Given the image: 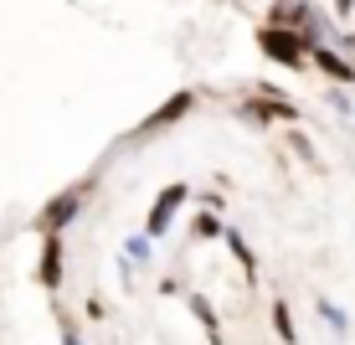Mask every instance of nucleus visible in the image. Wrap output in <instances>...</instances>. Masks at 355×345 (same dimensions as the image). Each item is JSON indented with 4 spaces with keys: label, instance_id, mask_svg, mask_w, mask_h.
<instances>
[{
    "label": "nucleus",
    "instance_id": "1",
    "mask_svg": "<svg viewBox=\"0 0 355 345\" xmlns=\"http://www.w3.org/2000/svg\"><path fill=\"white\" fill-rule=\"evenodd\" d=\"M258 47H263V57H273V62H284V67H304V31H288V26H263L258 31Z\"/></svg>",
    "mask_w": 355,
    "mask_h": 345
},
{
    "label": "nucleus",
    "instance_id": "2",
    "mask_svg": "<svg viewBox=\"0 0 355 345\" xmlns=\"http://www.w3.org/2000/svg\"><path fill=\"white\" fill-rule=\"evenodd\" d=\"M191 108H196V93H186V88H180V93H170V98H165V103H160V108H155V114H150V119H144V124H139V129H134V134H129V144H134V140H144V134H160L165 124H175V119H186V114H191Z\"/></svg>",
    "mask_w": 355,
    "mask_h": 345
},
{
    "label": "nucleus",
    "instance_id": "3",
    "mask_svg": "<svg viewBox=\"0 0 355 345\" xmlns=\"http://www.w3.org/2000/svg\"><path fill=\"white\" fill-rule=\"evenodd\" d=\"M42 289H62V232H46L42 242V268H36Z\"/></svg>",
    "mask_w": 355,
    "mask_h": 345
},
{
    "label": "nucleus",
    "instance_id": "4",
    "mask_svg": "<svg viewBox=\"0 0 355 345\" xmlns=\"http://www.w3.org/2000/svg\"><path fill=\"white\" fill-rule=\"evenodd\" d=\"M186 186H165L160 196H155V212H150V221H144V232H150V237H160V232L170 227V217H175V206L186 201Z\"/></svg>",
    "mask_w": 355,
    "mask_h": 345
},
{
    "label": "nucleus",
    "instance_id": "5",
    "mask_svg": "<svg viewBox=\"0 0 355 345\" xmlns=\"http://www.w3.org/2000/svg\"><path fill=\"white\" fill-rule=\"evenodd\" d=\"M78 206H83V186H72V191H62L57 201H46V212H42V227L46 232H62L72 217H78Z\"/></svg>",
    "mask_w": 355,
    "mask_h": 345
},
{
    "label": "nucleus",
    "instance_id": "6",
    "mask_svg": "<svg viewBox=\"0 0 355 345\" xmlns=\"http://www.w3.org/2000/svg\"><path fill=\"white\" fill-rule=\"evenodd\" d=\"M242 114H248V119H299V108L284 103V98H252Z\"/></svg>",
    "mask_w": 355,
    "mask_h": 345
},
{
    "label": "nucleus",
    "instance_id": "7",
    "mask_svg": "<svg viewBox=\"0 0 355 345\" xmlns=\"http://www.w3.org/2000/svg\"><path fill=\"white\" fill-rule=\"evenodd\" d=\"M309 57H314V62H320V67H324L335 83H355V67L345 62V57H335L329 47H309Z\"/></svg>",
    "mask_w": 355,
    "mask_h": 345
},
{
    "label": "nucleus",
    "instance_id": "8",
    "mask_svg": "<svg viewBox=\"0 0 355 345\" xmlns=\"http://www.w3.org/2000/svg\"><path fill=\"white\" fill-rule=\"evenodd\" d=\"M309 16H314V10L299 6V0H278V10H273L278 26H309Z\"/></svg>",
    "mask_w": 355,
    "mask_h": 345
},
{
    "label": "nucleus",
    "instance_id": "9",
    "mask_svg": "<svg viewBox=\"0 0 355 345\" xmlns=\"http://www.w3.org/2000/svg\"><path fill=\"white\" fill-rule=\"evenodd\" d=\"M191 310H196V319L206 325V340H211V345H222V325H216V310H211V304H206L201 294H191Z\"/></svg>",
    "mask_w": 355,
    "mask_h": 345
},
{
    "label": "nucleus",
    "instance_id": "10",
    "mask_svg": "<svg viewBox=\"0 0 355 345\" xmlns=\"http://www.w3.org/2000/svg\"><path fill=\"white\" fill-rule=\"evenodd\" d=\"M222 237H227V248H232V258H237V263H242V274H248V278H258V258L248 253V242H242V237H237V232H232V227L222 232Z\"/></svg>",
    "mask_w": 355,
    "mask_h": 345
},
{
    "label": "nucleus",
    "instance_id": "11",
    "mask_svg": "<svg viewBox=\"0 0 355 345\" xmlns=\"http://www.w3.org/2000/svg\"><path fill=\"white\" fill-rule=\"evenodd\" d=\"M273 330H278V340H284V345L299 340V335H293V314H288V304H284V299H273Z\"/></svg>",
    "mask_w": 355,
    "mask_h": 345
},
{
    "label": "nucleus",
    "instance_id": "12",
    "mask_svg": "<svg viewBox=\"0 0 355 345\" xmlns=\"http://www.w3.org/2000/svg\"><path fill=\"white\" fill-rule=\"evenodd\" d=\"M196 232H201V237H216V232H227V227L216 217H201V221H196Z\"/></svg>",
    "mask_w": 355,
    "mask_h": 345
},
{
    "label": "nucleus",
    "instance_id": "13",
    "mask_svg": "<svg viewBox=\"0 0 355 345\" xmlns=\"http://www.w3.org/2000/svg\"><path fill=\"white\" fill-rule=\"evenodd\" d=\"M129 258H150V232H144V237H129Z\"/></svg>",
    "mask_w": 355,
    "mask_h": 345
},
{
    "label": "nucleus",
    "instance_id": "14",
    "mask_svg": "<svg viewBox=\"0 0 355 345\" xmlns=\"http://www.w3.org/2000/svg\"><path fill=\"white\" fill-rule=\"evenodd\" d=\"M320 310H324V319H329V325H335V330H345V314H340L335 304H320Z\"/></svg>",
    "mask_w": 355,
    "mask_h": 345
},
{
    "label": "nucleus",
    "instance_id": "15",
    "mask_svg": "<svg viewBox=\"0 0 355 345\" xmlns=\"http://www.w3.org/2000/svg\"><path fill=\"white\" fill-rule=\"evenodd\" d=\"M335 6H340V10H345V16H350V6H355V0H335Z\"/></svg>",
    "mask_w": 355,
    "mask_h": 345
}]
</instances>
